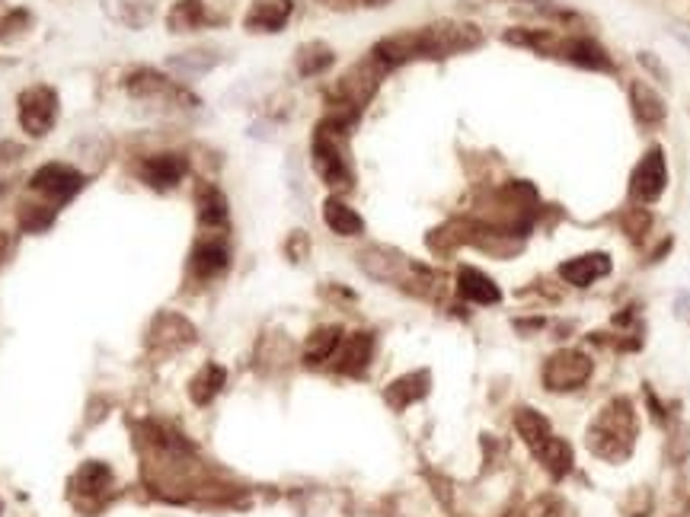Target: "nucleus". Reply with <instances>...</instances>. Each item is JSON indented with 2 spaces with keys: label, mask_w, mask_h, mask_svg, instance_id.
<instances>
[{
  "label": "nucleus",
  "mask_w": 690,
  "mask_h": 517,
  "mask_svg": "<svg viewBox=\"0 0 690 517\" xmlns=\"http://www.w3.org/2000/svg\"><path fill=\"white\" fill-rule=\"evenodd\" d=\"M636 441V416H633L630 400H614L601 409V416L588 428V451L604 460H626L633 453Z\"/></svg>",
  "instance_id": "1"
},
{
  "label": "nucleus",
  "mask_w": 690,
  "mask_h": 517,
  "mask_svg": "<svg viewBox=\"0 0 690 517\" xmlns=\"http://www.w3.org/2000/svg\"><path fill=\"white\" fill-rule=\"evenodd\" d=\"M412 42H416V58H448L457 51L477 48L483 42V32L470 22H438L412 32Z\"/></svg>",
  "instance_id": "2"
},
{
  "label": "nucleus",
  "mask_w": 690,
  "mask_h": 517,
  "mask_svg": "<svg viewBox=\"0 0 690 517\" xmlns=\"http://www.w3.org/2000/svg\"><path fill=\"white\" fill-rule=\"evenodd\" d=\"M55 118H58V96L52 87H30L20 93V125L22 132L32 138L52 132Z\"/></svg>",
  "instance_id": "3"
},
{
  "label": "nucleus",
  "mask_w": 690,
  "mask_h": 517,
  "mask_svg": "<svg viewBox=\"0 0 690 517\" xmlns=\"http://www.w3.org/2000/svg\"><path fill=\"white\" fill-rule=\"evenodd\" d=\"M314 167L320 173L326 185L332 189H345V185H352V173L345 167V157L339 153L336 147V128L330 125H320L316 128V138H314Z\"/></svg>",
  "instance_id": "4"
},
{
  "label": "nucleus",
  "mask_w": 690,
  "mask_h": 517,
  "mask_svg": "<svg viewBox=\"0 0 690 517\" xmlns=\"http://www.w3.org/2000/svg\"><path fill=\"white\" fill-rule=\"evenodd\" d=\"M591 377V358L582 351H556L544 365V383L553 393L563 390H575Z\"/></svg>",
  "instance_id": "5"
},
{
  "label": "nucleus",
  "mask_w": 690,
  "mask_h": 517,
  "mask_svg": "<svg viewBox=\"0 0 690 517\" xmlns=\"http://www.w3.org/2000/svg\"><path fill=\"white\" fill-rule=\"evenodd\" d=\"M665 183H668V169H665V153L661 147H652V151L639 160V167L633 169L630 179V195L643 204H652L655 198L665 192Z\"/></svg>",
  "instance_id": "6"
},
{
  "label": "nucleus",
  "mask_w": 690,
  "mask_h": 517,
  "mask_svg": "<svg viewBox=\"0 0 690 517\" xmlns=\"http://www.w3.org/2000/svg\"><path fill=\"white\" fill-rule=\"evenodd\" d=\"M30 185L36 192H42V195L55 198V202H67V198L83 189V176L73 167H65V163H48V167L32 173Z\"/></svg>",
  "instance_id": "7"
},
{
  "label": "nucleus",
  "mask_w": 690,
  "mask_h": 517,
  "mask_svg": "<svg viewBox=\"0 0 690 517\" xmlns=\"http://www.w3.org/2000/svg\"><path fill=\"white\" fill-rule=\"evenodd\" d=\"M185 169H189V163L179 153H154V157L141 160V179L154 189H173L177 183H183Z\"/></svg>",
  "instance_id": "8"
},
{
  "label": "nucleus",
  "mask_w": 690,
  "mask_h": 517,
  "mask_svg": "<svg viewBox=\"0 0 690 517\" xmlns=\"http://www.w3.org/2000/svg\"><path fill=\"white\" fill-rule=\"evenodd\" d=\"M371 355H375V339H371L367 332H352L349 339H345L342 351L336 355V371L358 377V374L367 367V361H371Z\"/></svg>",
  "instance_id": "9"
},
{
  "label": "nucleus",
  "mask_w": 690,
  "mask_h": 517,
  "mask_svg": "<svg viewBox=\"0 0 690 517\" xmlns=\"http://www.w3.org/2000/svg\"><path fill=\"white\" fill-rule=\"evenodd\" d=\"M291 16V0H256L246 13L250 32H279Z\"/></svg>",
  "instance_id": "10"
},
{
  "label": "nucleus",
  "mask_w": 690,
  "mask_h": 517,
  "mask_svg": "<svg viewBox=\"0 0 690 517\" xmlns=\"http://www.w3.org/2000/svg\"><path fill=\"white\" fill-rule=\"evenodd\" d=\"M457 291H461V297L473 300V304H499L502 300L499 284L492 281L489 275H483L479 269H470V265H463L457 271Z\"/></svg>",
  "instance_id": "11"
},
{
  "label": "nucleus",
  "mask_w": 690,
  "mask_h": 517,
  "mask_svg": "<svg viewBox=\"0 0 690 517\" xmlns=\"http://www.w3.org/2000/svg\"><path fill=\"white\" fill-rule=\"evenodd\" d=\"M610 271V259L604 253H591V255H579L573 263H565L559 269L563 281L575 284V288H588V284H595L598 278H604Z\"/></svg>",
  "instance_id": "12"
},
{
  "label": "nucleus",
  "mask_w": 690,
  "mask_h": 517,
  "mask_svg": "<svg viewBox=\"0 0 690 517\" xmlns=\"http://www.w3.org/2000/svg\"><path fill=\"white\" fill-rule=\"evenodd\" d=\"M125 87H128V93L138 96V99H154V96H169V99H173V96H179V99L195 102L189 93H183L179 87H173V81L160 77L157 71H138V73H132Z\"/></svg>",
  "instance_id": "13"
},
{
  "label": "nucleus",
  "mask_w": 690,
  "mask_h": 517,
  "mask_svg": "<svg viewBox=\"0 0 690 517\" xmlns=\"http://www.w3.org/2000/svg\"><path fill=\"white\" fill-rule=\"evenodd\" d=\"M426 393H428V374L416 371V374H406V377L393 380L384 396H387V402L393 409H406V406H412V402L422 400Z\"/></svg>",
  "instance_id": "14"
},
{
  "label": "nucleus",
  "mask_w": 690,
  "mask_h": 517,
  "mask_svg": "<svg viewBox=\"0 0 690 517\" xmlns=\"http://www.w3.org/2000/svg\"><path fill=\"white\" fill-rule=\"evenodd\" d=\"M563 55L575 65L591 67V71H614V61L608 58V51L591 39H569L563 45Z\"/></svg>",
  "instance_id": "15"
},
{
  "label": "nucleus",
  "mask_w": 690,
  "mask_h": 517,
  "mask_svg": "<svg viewBox=\"0 0 690 517\" xmlns=\"http://www.w3.org/2000/svg\"><path fill=\"white\" fill-rule=\"evenodd\" d=\"M323 220H326V227H330L332 234H339V237H358L361 230H365L361 214L352 211V208H349L345 202H339V198H326Z\"/></svg>",
  "instance_id": "16"
},
{
  "label": "nucleus",
  "mask_w": 690,
  "mask_h": 517,
  "mask_svg": "<svg viewBox=\"0 0 690 517\" xmlns=\"http://www.w3.org/2000/svg\"><path fill=\"white\" fill-rule=\"evenodd\" d=\"M534 457L544 463V470L553 476V479H563V476L573 470V447L565 444L563 437H553L550 435L544 444L534 451Z\"/></svg>",
  "instance_id": "17"
},
{
  "label": "nucleus",
  "mask_w": 690,
  "mask_h": 517,
  "mask_svg": "<svg viewBox=\"0 0 690 517\" xmlns=\"http://www.w3.org/2000/svg\"><path fill=\"white\" fill-rule=\"evenodd\" d=\"M630 99H633V112H636V118L643 125H661V118H665V102H661V96L655 93L649 83L636 81L630 87Z\"/></svg>",
  "instance_id": "18"
},
{
  "label": "nucleus",
  "mask_w": 690,
  "mask_h": 517,
  "mask_svg": "<svg viewBox=\"0 0 690 517\" xmlns=\"http://www.w3.org/2000/svg\"><path fill=\"white\" fill-rule=\"evenodd\" d=\"M228 269V246L218 240L199 243L195 253H192V271L199 278H214Z\"/></svg>",
  "instance_id": "19"
},
{
  "label": "nucleus",
  "mask_w": 690,
  "mask_h": 517,
  "mask_svg": "<svg viewBox=\"0 0 690 517\" xmlns=\"http://www.w3.org/2000/svg\"><path fill=\"white\" fill-rule=\"evenodd\" d=\"M342 345V329L339 326H320L304 345V361L307 365H323L336 355V349Z\"/></svg>",
  "instance_id": "20"
},
{
  "label": "nucleus",
  "mask_w": 690,
  "mask_h": 517,
  "mask_svg": "<svg viewBox=\"0 0 690 517\" xmlns=\"http://www.w3.org/2000/svg\"><path fill=\"white\" fill-rule=\"evenodd\" d=\"M71 486L73 492H81V495H103L106 488H112V470L106 467V463L90 460V463H83V467L77 470Z\"/></svg>",
  "instance_id": "21"
},
{
  "label": "nucleus",
  "mask_w": 690,
  "mask_h": 517,
  "mask_svg": "<svg viewBox=\"0 0 690 517\" xmlns=\"http://www.w3.org/2000/svg\"><path fill=\"white\" fill-rule=\"evenodd\" d=\"M514 428H518L524 444L530 447V453L550 437V425H547V418L540 416V412H534V409H518V412H514Z\"/></svg>",
  "instance_id": "22"
},
{
  "label": "nucleus",
  "mask_w": 690,
  "mask_h": 517,
  "mask_svg": "<svg viewBox=\"0 0 690 517\" xmlns=\"http://www.w3.org/2000/svg\"><path fill=\"white\" fill-rule=\"evenodd\" d=\"M224 383H228V371L220 365H205L199 371V377L192 380V402H199V406H208V402L214 400V396L224 390Z\"/></svg>",
  "instance_id": "23"
},
{
  "label": "nucleus",
  "mask_w": 690,
  "mask_h": 517,
  "mask_svg": "<svg viewBox=\"0 0 690 517\" xmlns=\"http://www.w3.org/2000/svg\"><path fill=\"white\" fill-rule=\"evenodd\" d=\"M358 263L361 269L367 271L371 278H381V281H393V278L403 271V259L400 255H393V259H387V253L384 249H367V253L358 255Z\"/></svg>",
  "instance_id": "24"
},
{
  "label": "nucleus",
  "mask_w": 690,
  "mask_h": 517,
  "mask_svg": "<svg viewBox=\"0 0 690 517\" xmlns=\"http://www.w3.org/2000/svg\"><path fill=\"white\" fill-rule=\"evenodd\" d=\"M199 218L205 227H220L228 220V198L220 195L214 185H202L199 189Z\"/></svg>",
  "instance_id": "25"
},
{
  "label": "nucleus",
  "mask_w": 690,
  "mask_h": 517,
  "mask_svg": "<svg viewBox=\"0 0 690 517\" xmlns=\"http://www.w3.org/2000/svg\"><path fill=\"white\" fill-rule=\"evenodd\" d=\"M205 20V10H202L199 0H179V4H173V10H169V30L173 32H192V30H199V22Z\"/></svg>",
  "instance_id": "26"
},
{
  "label": "nucleus",
  "mask_w": 690,
  "mask_h": 517,
  "mask_svg": "<svg viewBox=\"0 0 690 517\" xmlns=\"http://www.w3.org/2000/svg\"><path fill=\"white\" fill-rule=\"evenodd\" d=\"M330 65H332V51L326 48L323 42H310V45H304V48L298 51V71H301L304 77L323 73Z\"/></svg>",
  "instance_id": "27"
},
{
  "label": "nucleus",
  "mask_w": 690,
  "mask_h": 517,
  "mask_svg": "<svg viewBox=\"0 0 690 517\" xmlns=\"http://www.w3.org/2000/svg\"><path fill=\"white\" fill-rule=\"evenodd\" d=\"M528 517H563V502L553 495L540 498V502H534L528 508Z\"/></svg>",
  "instance_id": "28"
},
{
  "label": "nucleus",
  "mask_w": 690,
  "mask_h": 517,
  "mask_svg": "<svg viewBox=\"0 0 690 517\" xmlns=\"http://www.w3.org/2000/svg\"><path fill=\"white\" fill-rule=\"evenodd\" d=\"M20 224L26 230H42V227L52 224V211H45V208H36V211H22Z\"/></svg>",
  "instance_id": "29"
},
{
  "label": "nucleus",
  "mask_w": 690,
  "mask_h": 517,
  "mask_svg": "<svg viewBox=\"0 0 690 517\" xmlns=\"http://www.w3.org/2000/svg\"><path fill=\"white\" fill-rule=\"evenodd\" d=\"M633 498H636V504H626V514H630V517H649V508H652V495H649L646 488H639V492H633Z\"/></svg>",
  "instance_id": "30"
},
{
  "label": "nucleus",
  "mask_w": 690,
  "mask_h": 517,
  "mask_svg": "<svg viewBox=\"0 0 690 517\" xmlns=\"http://www.w3.org/2000/svg\"><path fill=\"white\" fill-rule=\"evenodd\" d=\"M22 22H30V13H22V10H13V13H7L4 20H0V39H7L10 30H20Z\"/></svg>",
  "instance_id": "31"
},
{
  "label": "nucleus",
  "mask_w": 690,
  "mask_h": 517,
  "mask_svg": "<svg viewBox=\"0 0 690 517\" xmlns=\"http://www.w3.org/2000/svg\"><path fill=\"white\" fill-rule=\"evenodd\" d=\"M624 227H626V234H633V237H639L643 230L649 227V211H643V208H636V211L630 214V218L624 220Z\"/></svg>",
  "instance_id": "32"
},
{
  "label": "nucleus",
  "mask_w": 690,
  "mask_h": 517,
  "mask_svg": "<svg viewBox=\"0 0 690 517\" xmlns=\"http://www.w3.org/2000/svg\"><path fill=\"white\" fill-rule=\"evenodd\" d=\"M332 10H352V7H381L384 0H323Z\"/></svg>",
  "instance_id": "33"
},
{
  "label": "nucleus",
  "mask_w": 690,
  "mask_h": 517,
  "mask_svg": "<svg viewBox=\"0 0 690 517\" xmlns=\"http://www.w3.org/2000/svg\"><path fill=\"white\" fill-rule=\"evenodd\" d=\"M16 153H20V147L10 144V141H4V144H0V163H10V160L16 157Z\"/></svg>",
  "instance_id": "34"
},
{
  "label": "nucleus",
  "mask_w": 690,
  "mask_h": 517,
  "mask_svg": "<svg viewBox=\"0 0 690 517\" xmlns=\"http://www.w3.org/2000/svg\"><path fill=\"white\" fill-rule=\"evenodd\" d=\"M639 61H643V65H646L649 71H655V73H659L661 81H665V71H661V65H659V61L652 58V55H639Z\"/></svg>",
  "instance_id": "35"
},
{
  "label": "nucleus",
  "mask_w": 690,
  "mask_h": 517,
  "mask_svg": "<svg viewBox=\"0 0 690 517\" xmlns=\"http://www.w3.org/2000/svg\"><path fill=\"white\" fill-rule=\"evenodd\" d=\"M7 249H10V240H7V234H4V230H0V263H4V259H7Z\"/></svg>",
  "instance_id": "36"
}]
</instances>
